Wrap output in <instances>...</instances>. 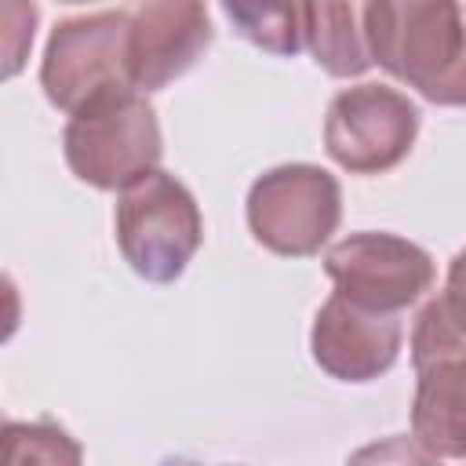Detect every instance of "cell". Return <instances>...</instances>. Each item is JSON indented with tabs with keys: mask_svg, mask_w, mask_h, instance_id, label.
Returning a JSON list of instances; mask_svg holds the SVG:
<instances>
[{
	"mask_svg": "<svg viewBox=\"0 0 466 466\" xmlns=\"http://www.w3.org/2000/svg\"><path fill=\"white\" fill-rule=\"evenodd\" d=\"M360 25L368 58L393 80L415 87L437 106H462L466 98V51L459 4H364Z\"/></svg>",
	"mask_w": 466,
	"mask_h": 466,
	"instance_id": "6da1fadb",
	"label": "cell"
},
{
	"mask_svg": "<svg viewBox=\"0 0 466 466\" xmlns=\"http://www.w3.org/2000/svg\"><path fill=\"white\" fill-rule=\"evenodd\" d=\"M69 171L95 189H127L157 171L164 138L153 106L138 91H109L91 98L62 131Z\"/></svg>",
	"mask_w": 466,
	"mask_h": 466,
	"instance_id": "7a4b0ae2",
	"label": "cell"
},
{
	"mask_svg": "<svg viewBox=\"0 0 466 466\" xmlns=\"http://www.w3.org/2000/svg\"><path fill=\"white\" fill-rule=\"evenodd\" d=\"M113 226L124 262L153 284L182 277L204 240V218L193 193L160 167L120 193Z\"/></svg>",
	"mask_w": 466,
	"mask_h": 466,
	"instance_id": "3957f363",
	"label": "cell"
},
{
	"mask_svg": "<svg viewBox=\"0 0 466 466\" xmlns=\"http://www.w3.org/2000/svg\"><path fill=\"white\" fill-rule=\"evenodd\" d=\"M131 11H87L62 18L44 47L40 87L51 106L76 113L91 98L131 87ZM135 91V87H131Z\"/></svg>",
	"mask_w": 466,
	"mask_h": 466,
	"instance_id": "277c9868",
	"label": "cell"
},
{
	"mask_svg": "<svg viewBox=\"0 0 466 466\" xmlns=\"http://www.w3.org/2000/svg\"><path fill=\"white\" fill-rule=\"evenodd\" d=\"M342 218V189L317 164H280L248 189L251 237L284 258L317 255Z\"/></svg>",
	"mask_w": 466,
	"mask_h": 466,
	"instance_id": "5b68a950",
	"label": "cell"
},
{
	"mask_svg": "<svg viewBox=\"0 0 466 466\" xmlns=\"http://www.w3.org/2000/svg\"><path fill=\"white\" fill-rule=\"evenodd\" d=\"M419 135L415 102L390 84L342 87L324 116L328 157L353 175H382L397 167Z\"/></svg>",
	"mask_w": 466,
	"mask_h": 466,
	"instance_id": "8992f818",
	"label": "cell"
},
{
	"mask_svg": "<svg viewBox=\"0 0 466 466\" xmlns=\"http://www.w3.org/2000/svg\"><path fill=\"white\" fill-rule=\"evenodd\" d=\"M324 269L335 280V295L375 313H400L419 302L433 280L437 266L430 251L397 233H350L328 248Z\"/></svg>",
	"mask_w": 466,
	"mask_h": 466,
	"instance_id": "52a82bcc",
	"label": "cell"
},
{
	"mask_svg": "<svg viewBox=\"0 0 466 466\" xmlns=\"http://www.w3.org/2000/svg\"><path fill=\"white\" fill-rule=\"evenodd\" d=\"M404 324L393 313H375L342 295H331L309 331V350L320 371L339 382H371L397 364Z\"/></svg>",
	"mask_w": 466,
	"mask_h": 466,
	"instance_id": "ba28073f",
	"label": "cell"
},
{
	"mask_svg": "<svg viewBox=\"0 0 466 466\" xmlns=\"http://www.w3.org/2000/svg\"><path fill=\"white\" fill-rule=\"evenodd\" d=\"M211 44V18L204 4L193 0H160L131 7L127 58L131 87L160 91L178 80Z\"/></svg>",
	"mask_w": 466,
	"mask_h": 466,
	"instance_id": "9c48e42d",
	"label": "cell"
},
{
	"mask_svg": "<svg viewBox=\"0 0 466 466\" xmlns=\"http://www.w3.org/2000/svg\"><path fill=\"white\" fill-rule=\"evenodd\" d=\"M462 357H441L415 364V400H411V441L433 459H462L466 422H462Z\"/></svg>",
	"mask_w": 466,
	"mask_h": 466,
	"instance_id": "30bf717a",
	"label": "cell"
},
{
	"mask_svg": "<svg viewBox=\"0 0 466 466\" xmlns=\"http://www.w3.org/2000/svg\"><path fill=\"white\" fill-rule=\"evenodd\" d=\"M302 47H309L324 73L360 76L371 66L360 4H302Z\"/></svg>",
	"mask_w": 466,
	"mask_h": 466,
	"instance_id": "8fae6325",
	"label": "cell"
},
{
	"mask_svg": "<svg viewBox=\"0 0 466 466\" xmlns=\"http://www.w3.org/2000/svg\"><path fill=\"white\" fill-rule=\"evenodd\" d=\"M0 466H84V451L55 422L0 419Z\"/></svg>",
	"mask_w": 466,
	"mask_h": 466,
	"instance_id": "7c38bea8",
	"label": "cell"
},
{
	"mask_svg": "<svg viewBox=\"0 0 466 466\" xmlns=\"http://www.w3.org/2000/svg\"><path fill=\"white\" fill-rule=\"evenodd\" d=\"M222 15L233 22V29L273 55H295L302 47V4H284V7H269V4H222Z\"/></svg>",
	"mask_w": 466,
	"mask_h": 466,
	"instance_id": "4fadbf2b",
	"label": "cell"
},
{
	"mask_svg": "<svg viewBox=\"0 0 466 466\" xmlns=\"http://www.w3.org/2000/svg\"><path fill=\"white\" fill-rule=\"evenodd\" d=\"M40 7L33 0H0V80H11L25 69Z\"/></svg>",
	"mask_w": 466,
	"mask_h": 466,
	"instance_id": "5bb4252c",
	"label": "cell"
},
{
	"mask_svg": "<svg viewBox=\"0 0 466 466\" xmlns=\"http://www.w3.org/2000/svg\"><path fill=\"white\" fill-rule=\"evenodd\" d=\"M346 466H441V459H433L411 437L397 433V437H382V441H371V444L357 448L346 459Z\"/></svg>",
	"mask_w": 466,
	"mask_h": 466,
	"instance_id": "9a60e30c",
	"label": "cell"
},
{
	"mask_svg": "<svg viewBox=\"0 0 466 466\" xmlns=\"http://www.w3.org/2000/svg\"><path fill=\"white\" fill-rule=\"evenodd\" d=\"M22 324V295H18V284L0 273V346L18 331Z\"/></svg>",
	"mask_w": 466,
	"mask_h": 466,
	"instance_id": "2e32d148",
	"label": "cell"
}]
</instances>
